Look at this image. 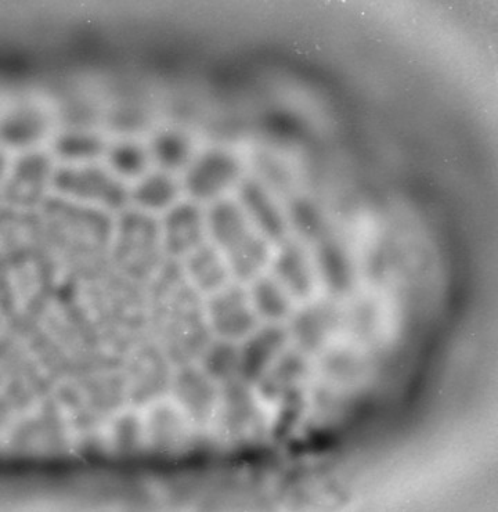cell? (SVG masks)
<instances>
[{
	"label": "cell",
	"mask_w": 498,
	"mask_h": 512,
	"mask_svg": "<svg viewBox=\"0 0 498 512\" xmlns=\"http://www.w3.org/2000/svg\"><path fill=\"white\" fill-rule=\"evenodd\" d=\"M53 158L59 165H83L103 161L108 142L101 133L86 126L57 132L52 140Z\"/></svg>",
	"instance_id": "obj_11"
},
{
	"label": "cell",
	"mask_w": 498,
	"mask_h": 512,
	"mask_svg": "<svg viewBox=\"0 0 498 512\" xmlns=\"http://www.w3.org/2000/svg\"><path fill=\"white\" fill-rule=\"evenodd\" d=\"M240 205L255 226L269 240L280 241L285 236L283 215L266 186L255 179L240 182Z\"/></svg>",
	"instance_id": "obj_12"
},
{
	"label": "cell",
	"mask_w": 498,
	"mask_h": 512,
	"mask_svg": "<svg viewBox=\"0 0 498 512\" xmlns=\"http://www.w3.org/2000/svg\"><path fill=\"white\" fill-rule=\"evenodd\" d=\"M56 133V115L46 103L21 99L0 108V146L13 155L43 150Z\"/></svg>",
	"instance_id": "obj_4"
},
{
	"label": "cell",
	"mask_w": 498,
	"mask_h": 512,
	"mask_svg": "<svg viewBox=\"0 0 498 512\" xmlns=\"http://www.w3.org/2000/svg\"><path fill=\"white\" fill-rule=\"evenodd\" d=\"M56 168L53 155L45 150L16 155L5 182L0 186L3 208L21 215L42 209L52 194Z\"/></svg>",
	"instance_id": "obj_3"
},
{
	"label": "cell",
	"mask_w": 498,
	"mask_h": 512,
	"mask_svg": "<svg viewBox=\"0 0 498 512\" xmlns=\"http://www.w3.org/2000/svg\"><path fill=\"white\" fill-rule=\"evenodd\" d=\"M187 279L198 291L214 295L229 287L227 277L233 276L226 259L214 244H202L186 256Z\"/></svg>",
	"instance_id": "obj_14"
},
{
	"label": "cell",
	"mask_w": 498,
	"mask_h": 512,
	"mask_svg": "<svg viewBox=\"0 0 498 512\" xmlns=\"http://www.w3.org/2000/svg\"><path fill=\"white\" fill-rule=\"evenodd\" d=\"M111 250L118 261L133 273L151 272L158 259L165 254L162 247L160 222L155 216L131 209L122 211L118 225L114 226Z\"/></svg>",
	"instance_id": "obj_5"
},
{
	"label": "cell",
	"mask_w": 498,
	"mask_h": 512,
	"mask_svg": "<svg viewBox=\"0 0 498 512\" xmlns=\"http://www.w3.org/2000/svg\"><path fill=\"white\" fill-rule=\"evenodd\" d=\"M182 193V182L176 179V175L154 168L129 187V205L157 218L180 203Z\"/></svg>",
	"instance_id": "obj_9"
},
{
	"label": "cell",
	"mask_w": 498,
	"mask_h": 512,
	"mask_svg": "<svg viewBox=\"0 0 498 512\" xmlns=\"http://www.w3.org/2000/svg\"><path fill=\"white\" fill-rule=\"evenodd\" d=\"M207 230L212 244L229 265L233 277L240 280L258 279L267 262V237L245 214L240 203L216 201L209 209Z\"/></svg>",
	"instance_id": "obj_1"
},
{
	"label": "cell",
	"mask_w": 498,
	"mask_h": 512,
	"mask_svg": "<svg viewBox=\"0 0 498 512\" xmlns=\"http://www.w3.org/2000/svg\"><path fill=\"white\" fill-rule=\"evenodd\" d=\"M101 162L115 178L128 187L154 169L147 142L136 137H122L113 143L108 142Z\"/></svg>",
	"instance_id": "obj_10"
},
{
	"label": "cell",
	"mask_w": 498,
	"mask_h": 512,
	"mask_svg": "<svg viewBox=\"0 0 498 512\" xmlns=\"http://www.w3.org/2000/svg\"><path fill=\"white\" fill-rule=\"evenodd\" d=\"M256 315L251 297L236 286L211 295L208 322L212 331L225 341H237L255 333Z\"/></svg>",
	"instance_id": "obj_7"
},
{
	"label": "cell",
	"mask_w": 498,
	"mask_h": 512,
	"mask_svg": "<svg viewBox=\"0 0 498 512\" xmlns=\"http://www.w3.org/2000/svg\"><path fill=\"white\" fill-rule=\"evenodd\" d=\"M161 218V240L166 255L186 258L205 243V233H208L207 216L201 214V209L194 201H180Z\"/></svg>",
	"instance_id": "obj_8"
},
{
	"label": "cell",
	"mask_w": 498,
	"mask_h": 512,
	"mask_svg": "<svg viewBox=\"0 0 498 512\" xmlns=\"http://www.w3.org/2000/svg\"><path fill=\"white\" fill-rule=\"evenodd\" d=\"M149 146L155 169L172 173L186 171L193 161L194 146L189 133L178 128H164L151 136Z\"/></svg>",
	"instance_id": "obj_13"
},
{
	"label": "cell",
	"mask_w": 498,
	"mask_h": 512,
	"mask_svg": "<svg viewBox=\"0 0 498 512\" xmlns=\"http://www.w3.org/2000/svg\"><path fill=\"white\" fill-rule=\"evenodd\" d=\"M52 194L67 203L96 211L122 212L129 205V187L115 178L103 162L59 165L54 172Z\"/></svg>",
	"instance_id": "obj_2"
},
{
	"label": "cell",
	"mask_w": 498,
	"mask_h": 512,
	"mask_svg": "<svg viewBox=\"0 0 498 512\" xmlns=\"http://www.w3.org/2000/svg\"><path fill=\"white\" fill-rule=\"evenodd\" d=\"M3 209V205H2V201H0V211H2Z\"/></svg>",
	"instance_id": "obj_17"
},
{
	"label": "cell",
	"mask_w": 498,
	"mask_h": 512,
	"mask_svg": "<svg viewBox=\"0 0 498 512\" xmlns=\"http://www.w3.org/2000/svg\"><path fill=\"white\" fill-rule=\"evenodd\" d=\"M14 155L9 153L5 149V147L0 146V186L5 182L7 173L10 171V167H12Z\"/></svg>",
	"instance_id": "obj_15"
},
{
	"label": "cell",
	"mask_w": 498,
	"mask_h": 512,
	"mask_svg": "<svg viewBox=\"0 0 498 512\" xmlns=\"http://www.w3.org/2000/svg\"><path fill=\"white\" fill-rule=\"evenodd\" d=\"M241 162L225 149H211L196 155L184 171L183 191L194 203H216L241 180Z\"/></svg>",
	"instance_id": "obj_6"
},
{
	"label": "cell",
	"mask_w": 498,
	"mask_h": 512,
	"mask_svg": "<svg viewBox=\"0 0 498 512\" xmlns=\"http://www.w3.org/2000/svg\"><path fill=\"white\" fill-rule=\"evenodd\" d=\"M6 308L7 302L5 292H3L2 280H0V328H3L6 323Z\"/></svg>",
	"instance_id": "obj_16"
}]
</instances>
